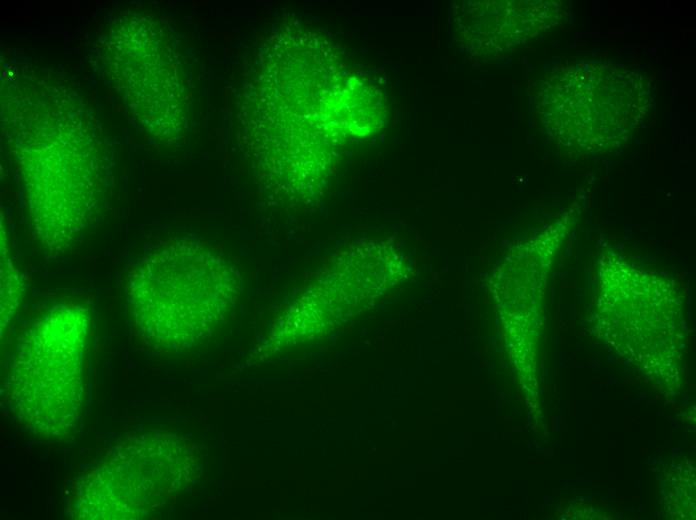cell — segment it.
Instances as JSON below:
<instances>
[{"label": "cell", "instance_id": "7", "mask_svg": "<svg viewBox=\"0 0 696 520\" xmlns=\"http://www.w3.org/2000/svg\"><path fill=\"white\" fill-rule=\"evenodd\" d=\"M22 283L1 237V331L7 327L19 306Z\"/></svg>", "mask_w": 696, "mask_h": 520}, {"label": "cell", "instance_id": "2", "mask_svg": "<svg viewBox=\"0 0 696 520\" xmlns=\"http://www.w3.org/2000/svg\"><path fill=\"white\" fill-rule=\"evenodd\" d=\"M311 34L290 29L273 35L254 63L244 90V132L249 157L264 189L282 205L301 204L318 187L334 132L331 111L341 86L320 68Z\"/></svg>", "mask_w": 696, "mask_h": 520}, {"label": "cell", "instance_id": "6", "mask_svg": "<svg viewBox=\"0 0 696 520\" xmlns=\"http://www.w3.org/2000/svg\"><path fill=\"white\" fill-rule=\"evenodd\" d=\"M161 453L154 436L130 437L77 484L71 510L77 519H142L156 507Z\"/></svg>", "mask_w": 696, "mask_h": 520}, {"label": "cell", "instance_id": "1", "mask_svg": "<svg viewBox=\"0 0 696 520\" xmlns=\"http://www.w3.org/2000/svg\"><path fill=\"white\" fill-rule=\"evenodd\" d=\"M7 129L25 190L31 229L62 254L99 220L112 182L105 138L80 100L44 80L12 85Z\"/></svg>", "mask_w": 696, "mask_h": 520}, {"label": "cell", "instance_id": "3", "mask_svg": "<svg viewBox=\"0 0 696 520\" xmlns=\"http://www.w3.org/2000/svg\"><path fill=\"white\" fill-rule=\"evenodd\" d=\"M240 273L213 248L194 240L163 244L128 274L126 299L141 338L180 347L204 336L237 293Z\"/></svg>", "mask_w": 696, "mask_h": 520}, {"label": "cell", "instance_id": "4", "mask_svg": "<svg viewBox=\"0 0 696 520\" xmlns=\"http://www.w3.org/2000/svg\"><path fill=\"white\" fill-rule=\"evenodd\" d=\"M88 327L84 307L57 305L19 340L6 393L13 414L34 435L60 439L75 430Z\"/></svg>", "mask_w": 696, "mask_h": 520}, {"label": "cell", "instance_id": "5", "mask_svg": "<svg viewBox=\"0 0 696 520\" xmlns=\"http://www.w3.org/2000/svg\"><path fill=\"white\" fill-rule=\"evenodd\" d=\"M108 50L115 82L141 125L160 138L183 132L188 81L164 23L148 14H127L112 26Z\"/></svg>", "mask_w": 696, "mask_h": 520}]
</instances>
